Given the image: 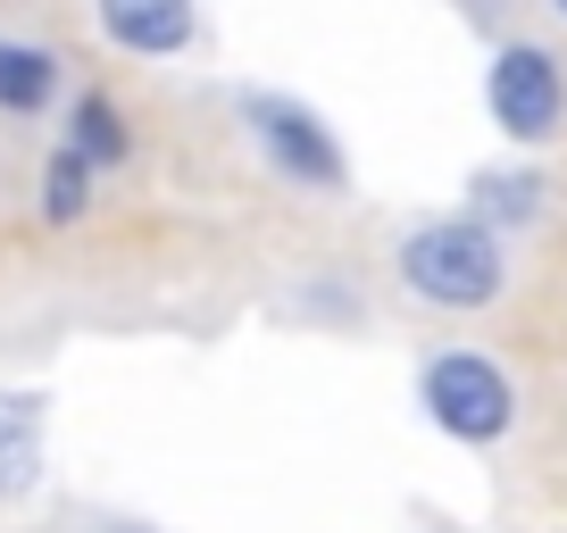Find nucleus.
I'll list each match as a JSON object with an SVG mask.
<instances>
[{"instance_id": "1a4fd4ad", "label": "nucleus", "mask_w": 567, "mask_h": 533, "mask_svg": "<svg viewBox=\"0 0 567 533\" xmlns=\"http://www.w3.org/2000/svg\"><path fill=\"white\" fill-rule=\"evenodd\" d=\"M68 59L34 34H0V117H51L68 101Z\"/></svg>"}, {"instance_id": "39448f33", "label": "nucleus", "mask_w": 567, "mask_h": 533, "mask_svg": "<svg viewBox=\"0 0 567 533\" xmlns=\"http://www.w3.org/2000/svg\"><path fill=\"white\" fill-rule=\"evenodd\" d=\"M92 25L117 59H184L200 42V0H92Z\"/></svg>"}, {"instance_id": "ddd939ff", "label": "nucleus", "mask_w": 567, "mask_h": 533, "mask_svg": "<svg viewBox=\"0 0 567 533\" xmlns=\"http://www.w3.org/2000/svg\"><path fill=\"white\" fill-rule=\"evenodd\" d=\"M550 18H559V25H567V0H550Z\"/></svg>"}, {"instance_id": "f8f14e48", "label": "nucleus", "mask_w": 567, "mask_h": 533, "mask_svg": "<svg viewBox=\"0 0 567 533\" xmlns=\"http://www.w3.org/2000/svg\"><path fill=\"white\" fill-rule=\"evenodd\" d=\"M84 533H159V525H142V516H92Z\"/></svg>"}, {"instance_id": "423d86ee", "label": "nucleus", "mask_w": 567, "mask_h": 533, "mask_svg": "<svg viewBox=\"0 0 567 533\" xmlns=\"http://www.w3.org/2000/svg\"><path fill=\"white\" fill-rule=\"evenodd\" d=\"M42 475H51V391L0 384V500L9 509L34 500Z\"/></svg>"}, {"instance_id": "9b49d317", "label": "nucleus", "mask_w": 567, "mask_h": 533, "mask_svg": "<svg viewBox=\"0 0 567 533\" xmlns=\"http://www.w3.org/2000/svg\"><path fill=\"white\" fill-rule=\"evenodd\" d=\"M292 309H309V317H334V325H359V292L334 284V275H326V284H301V292H292Z\"/></svg>"}, {"instance_id": "7ed1b4c3", "label": "nucleus", "mask_w": 567, "mask_h": 533, "mask_svg": "<svg viewBox=\"0 0 567 533\" xmlns=\"http://www.w3.org/2000/svg\"><path fill=\"white\" fill-rule=\"evenodd\" d=\"M417 417L460 450H501L517 433V375L476 342H443L417 358Z\"/></svg>"}, {"instance_id": "20e7f679", "label": "nucleus", "mask_w": 567, "mask_h": 533, "mask_svg": "<svg viewBox=\"0 0 567 533\" xmlns=\"http://www.w3.org/2000/svg\"><path fill=\"white\" fill-rule=\"evenodd\" d=\"M484 117L517 159L550 150L567 134V59L534 34H501L484 59Z\"/></svg>"}, {"instance_id": "f03ea898", "label": "nucleus", "mask_w": 567, "mask_h": 533, "mask_svg": "<svg viewBox=\"0 0 567 533\" xmlns=\"http://www.w3.org/2000/svg\"><path fill=\"white\" fill-rule=\"evenodd\" d=\"M234 125H243L250 159L284 184V192H309V200H342L351 192V150H342L334 117L301 92H276V84H243L234 92Z\"/></svg>"}, {"instance_id": "9d476101", "label": "nucleus", "mask_w": 567, "mask_h": 533, "mask_svg": "<svg viewBox=\"0 0 567 533\" xmlns=\"http://www.w3.org/2000/svg\"><path fill=\"white\" fill-rule=\"evenodd\" d=\"M92 200H101V167L51 134V150H42V167H34V217L51 233H68V226H84V217H92Z\"/></svg>"}, {"instance_id": "f257e3e1", "label": "nucleus", "mask_w": 567, "mask_h": 533, "mask_svg": "<svg viewBox=\"0 0 567 533\" xmlns=\"http://www.w3.org/2000/svg\"><path fill=\"white\" fill-rule=\"evenodd\" d=\"M509 275H517L509 242L467 209L409 217L401 242H392V284L417 309H434V317H484V309H501L509 301Z\"/></svg>"}, {"instance_id": "0eeeda50", "label": "nucleus", "mask_w": 567, "mask_h": 533, "mask_svg": "<svg viewBox=\"0 0 567 533\" xmlns=\"http://www.w3.org/2000/svg\"><path fill=\"white\" fill-rule=\"evenodd\" d=\"M467 217H484L501 242H517V233H534L550 217V176L509 150V159H493V167L467 176Z\"/></svg>"}, {"instance_id": "6e6552de", "label": "nucleus", "mask_w": 567, "mask_h": 533, "mask_svg": "<svg viewBox=\"0 0 567 533\" xmlns=\"http://www.w3.org/2000/svg\"><path fill=\"white\" fill-rule=\"evenodd\" d=\"M68 150H84L101 176H117L125 159H134V117L117 108V92H101V84H75L68 101H59V125H51Z\"/></svg>"}]
</instances>
